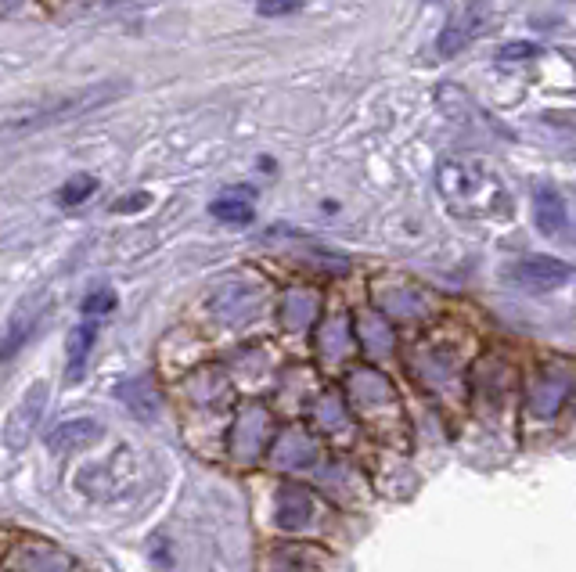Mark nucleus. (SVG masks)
I'll return each mask as SVG.
<instances>
[{
    "label": "nucleus",
    "instance_id": "obj_1",
    "mask_svg": "<svg viewBox=\"0 0 576 572\" xmlns=\"http://www.w3.org/2000/svg\"><path fill=\"white\" fill-rule=\"evenodd\" d=\"M436 188L454 216L494 220L508 213V191L501 177L479 159H443L436 170Z\"/></svg>",
    "mask_w": 576,
    "mask_h": 572
},
{
    "label": "nucleus",
    "instance_id": "obj_2",
    "mask_svg": "<svg viewBox=\"0 0 576 572\" xmlns=\"http://www.w3.org/2000/svg\"><path fill=\"white\" fill-rule=\"evenodd\" d=\"M123 83H94V87L69 90V94H58V98L36 101L11 112V116L0 119V141H18V137L40 134V130H51L58 123H69V119H80L94 108L108 105L112 98L123 94Z\"/></svg>",
    "mask_w": 576,
    "mask_h": 572
},
{
    "label": "nucleus",
    "instance_id": "obj_3",
    "mask_svg": "<svg viewBox=\"0 0 576 572\" xmlns=\"http://www.w3.org/2000/svg\"><path fill=\"white\" fill-rule=\"evenodd\" d=\"M44 407H47V382H36L29 385L22 400L11 407L8 421H4V447L8 450H22L33 436V429L40 425L44 418Z\"/></svg>",
    "mask_w": 576,
    "mask_h": 572
},
{
    "label": "nucleus",
    "instance_id": "obj_4",
    "mask_svg": "<svg viewBox=\"0 0 576 572\" xmlns=\"http://www.w3.org/2000/svg\"><path fill=\"white\" fill-rule=\"evenodd\" d=\"M508 281L522 288H533V292H548V288H562L573 278V267L562 260H548V256H519V260L508 263Z\"/></svg>",
    "mask_w": 576,
    "mask_h": 572
},
{
    "label": "nucleus",
    "instance_id": "obj_5",
    "mask_svg": "<svg viewBox=\"0 0 576 572\" xmlns=\"http://www.w3.org/2000/svg\"><path fill=\"white\" fill-rule=\"evenodd\" d=\"M486 26H490V11H486L483 4H472V8L450 15L440 40H436V54H440V58H454V54H458L461 47L472 44Z\"/></svg>",
    "mask_w": 576,
    "mask_h": 572
},
{
    "label": "nucleus",
    "instance_id": "obj_6",
    "mask_svg": "<svg viewBox=\"0 0 576 572\" xmlns=\"http://www.w3.org/2000/svg\"><path fill=\"white\" fill-rule=\"evenodd\" d=\"M44 303H47V295H29V299H22V303L15 306V313H11V321H8V331H4V342H0V360H11L18 349L33 339L36 324L44 317Z\"/></svg>",
    "mask_w": 576,
    "mask_h": 572
},
{
    "label": "nucleus",
    "instance_id": "obj_7",
    "mask_svg": "<svg viewBox=\"0 0 576 572\" xmlns=\"http://www.w3.org/2000/svg\"><path fill=\"white\" fill-rule=\"evenodd\" d=\"M98 432H101L98 421L72 418V421H62V425L47 436V447H51L54 454H69V450H80V447H87V443H94Z\"/></svg>",
    "mask_w": 576,
    "mask_h": 572
},
{
    "label": "nucleus",
    "instance_id": "obj_8",
    "mask_svg": "<svg viewBox=\"0 0 576 572\" xmlns=\"http://www.w3.org/2000/svg\"><path fill=\"white\" fill-rule=\"evenodd\" d=\"M533 220H537V231L544 234V238H555L569 220L562 195H558V191L540 188L537 195H533Z\"/></svg>",
    "mask_w": 576,
    "mask_h": 572
},
{
    "label": "nucleus",
    "instance_id": "obj_9",
    "mask_svg": "<svg viewBox=\"0 0 576 572\" xmlns=\"http://www.w3.org/2000/svg\"><path fill=\"white\" fill-rule=\"evenodd\" d=\"M90 346H94V324H76V328L69 331V342H65L72 382L83 375V367H87V357H90Z\"/></svg>",
    "mask_w": 576,
    "mask_h": 572
},
{
    "label": "nucleus",
    "instance_id": "obj_10",
    "mask_svg": "<svg viewBox=\"0 0 576 572\" xmlns=\"http://www.w3.org/2000/svg\"><path fill=\"white\" fill-rule=\"evenodd\" d=\"M209 213L216 216V220H224V224H249L252 220V206H249V198H216L213 206H209Z\"/></svg>",
    "mask_w": 576,
    "mask_h": 572
},
{
    "label": "nucleus",
    "instance_id": "obj_11",
    "mask_svg": "<svg viewBox=\"0 0 576 572\" xmlns=\"http://www.w3.org/2000/svg\"><path fill=\"white\" fill-rule=\"evenodd\" d=\"M94 188H98V180L87 177V173H83V177H72L62 188V195H58V202H62V206H80V202H87V198L94 195Z\"/></svg>",
    "mask_w": 576,
    "mask_h": 572
},
{
    "label": "nucleus",
    "instance_id": "obj_12",
    "mask_svg": "<svg viewBox=\"0 0 576 572\" xmlns=\"http://www.w3.org/2000/svg\"><path fill=\"white\" fill-rule=\"evenodd\" d=\"M112 306H116V295H112V292H94V295H87L83 310H87V313H108Z\"/></svg>",
    "mask_w": 576,
    "mask_h": 572
},
{
    "label": "nucleus",
    "instance_id": "obj_13",
    "mask_svg": "<svg viewBox=\"0 0 576 572\" xmlns=\"http://www.w3.org/2000/svg\"><path fill=\"white\" fill-rule=\"evenodd\" d=\"M303 0H260V15L274 18V15H285V11H296Z\"/></svg>",
    "mask_w": 576,
    "mask_h": 572
},
{
    "label": "nucleus",
    "instance_id": "obj_14",
    "mask_svg": "<svg viewBox=\"0 0 576 572\" xmlns=\"http://www.w3.org/2000/svg\"><path fill=\"white\" fill-rule=\"evenodd\" d=\"M519 54H526V58H530V54H537V47H533V44H508L501 51V58H519Z\"/></svg>",
    "mask_w": 576,
    "mask_h": 572
},
{
    "label": "nucleus",
    "instance_id": "obj_15",
    "mask_svg": "<svg viewBox=\"0 0 576 572\" xmlns=\"http://www.w3.org/2000/svg\"><path fill=\"white\" fill-rule=\"evenodd\" d=\"M148 202V195H134V198H123V202H116V213H130V209H137V206H144Z\"/></svg>",
    "mask_w": 576,
    "mask_h": 572
},
{
    "label": "nucleus",
    "instance_id": "obj_16",
    "mask_svg": "<svg viewBox=\"0 0 576 572\" xmlns=\"http://www.w3.org/2000/svg\"><path fill=\"white\" fill-rule=\"evenodd\" d=\"M18 4H22V0H0V15H11V11H18Z\"/></svg>",
    "mask_w": 576,
    "mask_h": 572
}]
</instances>
